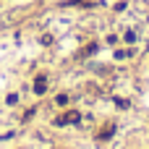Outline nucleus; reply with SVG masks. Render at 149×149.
<instances>
[{"label":"nucleus","mask_w":149,"mask_h":149,"mask_svg":"<svg viewBox=\"0 0 149 149\" xmlns=\"http://www.w3.org/2000/svg\"><path fill=\"white\" fill-rule=\"evenodd\" d=\"M79 118H81V115H79L76 110H71L68 115H63V118H58L55 123H58V126H65V123H79Z\"/></svg>","instance_id":"1"},{"label":"nucleus","mask_w":149,"mask_h":149,"mask_svg":"<svg viewBox=\"0 0 149 149\" xmlns=\"http://www.w3.org/2000/svg\"><path fill=\"white\" fill-rule=\"evenodd\" d=\"M45 89H47V81H45V76H39V79H37L34 92H37V94H45Z\"/></svg>","instance_id":"2"},{"label":"nucleus","mask_w":149,"mask_h":149,"mask_svg":"<svg viewBox=\"0 0 149 149\" xmlns=\"http://www.w3.org/2000/svg\"><path fill=\"white\" fill-rule=\"evenodd\" d=\"M113 131H115V126H107V128H102L100 139H107V136H113Z\"/></svg>","instance_id":"3"}]
</instances>
